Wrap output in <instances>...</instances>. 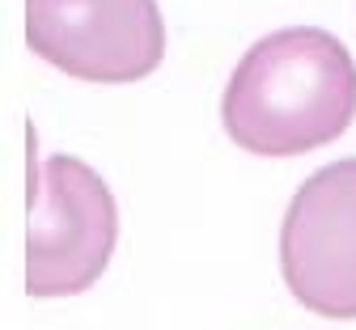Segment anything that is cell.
I'll return each mask as SVG.
<instances>
[{
    "label": "cell",
    "instance_id": "6da1fadb",
    "mask_svg": "<svg viewBox=\"0 0 356 330\" xmlns=\"http://www.w3.org/2000/svg\"><path fill=\"white\" fill-rule=\"evenodd\" d=\"M356 119V64L318 26H289L259 38L238 60L220 123L238 149L301 157L339 140Z\"/></svg>",
    "mask_w": 356,
    "mask_h": 330
},
{
    "label": "cell",
    "instance_id": "7a4b0ae2",
    "mask_svg": "<svg viewBox=\"0 0 356 330\" xmlns=\"http://www.w3.org/2000/svg\"><path fill=\"white\" fill-rule=\"evenodd\" d=\"M119 238L115 195L85 161L56 153L30 178L26 216V292L76 297L111 267Z\"/></svg>",
    "mask_w": 356,
    "mask_h": 330
},
{
    "label": "cell",
    "instance_id": "3957f363",
    "mask_svg": "<svg viewBox=\"0 0 356 330\" xmlns=\"http://www.w3.org/2000/svg\"><path fill=\"white\" fill-rule=\"evenodd\" d=\"M26 47L64 76L127 85L157 72L165 22L157 0H26Z\"/></svg>",
    "mask_w": 356,
    "mask_h": 330
},
{
    "label": "cell",
    "instance_id": "277c9868",
    "mask_svg": "<svg viewBox=\"0 0 356 330\" xmlns=\"http://www.w3.org/2000/svg\"><path fill=\"white\" fill-rule=\"evenodd\" d=\"M284 284L309 313L356 317V157L309 174L280 224Z\"/></svg>",
    "mask_w": 356,
    "mask_h": 330
}]
</instances>
